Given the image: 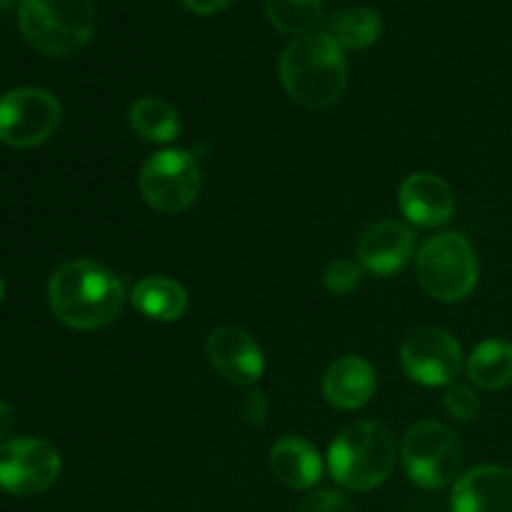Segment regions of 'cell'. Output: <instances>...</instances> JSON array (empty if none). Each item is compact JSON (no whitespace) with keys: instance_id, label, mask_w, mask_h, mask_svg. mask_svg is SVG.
<instances>
[{"instance_id":"1","label":"cell","mask_w":512,"mask_h":512,"mask_svg":"<svg viewBox=\"0 0 512 512\" xmlns=\"http://www.w3.org/2000/svg\"><path fill=\"white\" fill-rule=\"evenodd\" d=\"M55 318L73 330H100L123 313L125 288L118 275L93 260L60 265L48 283Z\"/></svg>"},{"instance_id":"2","label":"cell","mask_w":512,"mask_h":512,"mask_svg":"<svg viewBox=\"0 0 512 512\" xmlns=\"http://www.w3.org/2000/svg\"><path fill=\"white\" fill-rule=\"evenodd\" d=\"M278 75L290 100L303 108L323 110L343 98L348 63L343 48L328 33H308L283 50Z\"/></svg>"},{"instance_id":"3","label":"cell","mask_w":512,"mask_h":512,"mask_svg":"<svg viewBox=\"0 0 512 512\" xmlns=\"http://www.w3.org/2000/svg\"><path fill=\"white\" fill-rule=\"evenodd\" d=\"M395 468V440L375 420H355L335 435L328 450V470L335 483L353 493H370Z\"/></svg>"},{"instance_id":"4","label":"cell","mask_w":512,"mask_h":512,"mask_svg":"<svg viewBox=\"0 0 512 512\" xmlns=\"http://www.w3.org/2000/svg\"><path fill=\"white\" fill-rule=\"evenodd\" d=\"M18 25L40 53H78L95 33V5L93 0H20Z\"/></svg>"},{"instance_id":"5","label":"cell","mask_w":512,"mask_h":512,"mask_svg":"<svg viewBox=\"0 0 512 512\" xmlns=\"http://www.w3.org/2000/svg\"><path fill=\"white\" fill-rule=\"evenodd\" d=\"M415 275L425 293L438 303H458L475 290L480 278L478 255L458 233L428 238L415 258Z\"/></svg>"},{"instance_id":"6","label":"cell","mask_w":512,"mask_h":512,"mask_svg":"<svg viewBox=\"0 0 512 512\" xmlns=\"http://www.w3.org/2000/svg\"><path fill=\"white\" fill-rule=\"evenodd\" d=\"M400 460L415 485L435 490L458 480L463 448L448 425L435 423V420H420L405 433L403 445H400Z\"/></svg>"},{"instance_id":"7","label":"cell","mask_w":512,"mask_h":512,"mask_svg":"<svg viewBox=\"0 0 512 512\" xmlns=\"http://www.w3.org/2000/svg\"><path fill=\"white\" fill-rule=\"evenodd\" d=\"M203 173L188 150H158L143 163L138 188L145 203L163 215H178L198 200Z\"/></svg>"},{"instance_id":"8","label":"cell","mask_w":512,"mask_h":512,"mask_svg":"<svg viewBox=\"0 0 512 512\" xmlns=\"http://www.w3.org/2000/svg\"><path fill=\"white\" fill-rule=\"evenodd\" d=\"M60 100L43 88H15L0 95V140L10 148H35L58 130Z\"/></svg>"},{"instance_id":"9","label":"cell","mask_w":512,"mask_h":512,"mask_svg":"<svg viewBox=\"0 0 512 512\" xmlns=\"http://www.w3.org/2000/svg\"><path fill=\"white\" fill-rule=\"evenodd\" d=\"M63 460L58 448L40 438H15L0 445V488L30 498L58 480Z\"/></svg>"},{"instance_id":"10","label":"cell","mask_w":512,"mask_h":512,"mask_svg":"<svg viewBox=\"0 0 512 512\" xmlns=\"http://www.w3.org/2000/svg\"><path fill=\"white\" fill-rule=\"evenodd\" d=\"M400 365L413 383L448 388L463 370V348L448 330H415L400 348Z\"/></svg>"},{"instance_id":"11","label":"cell","mask_w":512,"mask_h":512,"mask_svg":"<svg viewBox=\"0 0 512 512\" xmlns=\"http://www.w3.org/2000/svg\"><path fill=\"white\" fill-rule=\"evenodd\" d=\"M208 360L228 383L253 385L265 373V355L260 345L245 330L235 325H220L208 335Z\"/></svg>"},{"instance_id":"12","label":"cell","mask_w":512,"mask_h":512,"mask_svg":"<svg viewBox=\"0 0 512 512\" xmlns=\"http://www.w3.org/2000/svg\"><path fill=\"white\" fill-rule=\"evenodd\" d=\"M398 205L420 228H440L455 213V195L448 180L435 173H413L400 183Z\"/></svg>"},{"instance_id":"13","label":"cell","mask_w":512,"mask_h":512,"mask_svg":"<svg viewBox=\"0 0 512 512\" xmlns=\"http://www.w3.org/2000/svg\"><path fill=\"white\" fill-rule=\"evenodd\" d=\"M453 512H512V470L480 465L453 483Z\"/></svg>"},{"instance_id":"14","label":"cell","mask_w":512,"mask_h":512,"mask_svg":"<svg viewBox=\"0 0 512 512\" xmlns=\"http://www.w3.org/2000/svg\"><path fill=\"white\" fill-rule=\"evenodd\" d=\"M413 230L400 220H380L370 225L358 240V263L368 273L393 275L413 258Z\"/></svg>"},{"instance_id":"15","label":"cell","mask_w":512,"mask_h":512,"mask_svg":"<svg viewBox=\"0 0 512 512\" xmlns=\"http://www.w3.org/2000/svg\"><path fill=\"white\" fill-rule=\"evenodd\" d=\"M378 388L375 368L360 355H343L323 375V395L333 408L358 410L370 403Z\"/></svg>"},{"instance_id":"16","label":"cell","mask_w":512,"mask_h":512,"mask_svg":"<svg viewBox=\"0 0 512 512\" xmlns=\"http://www.w3.org/2000/svg\"><path fill=\"white\" fill-rule=\"evenodd\" d=\"M270 468L280 483L293 490H310L323 478L318 448L300 435H285L270 448Z\"/></svg>"},{"instance_id":"17","label":"cell","mask_w":512,"mask_h":512,"mask_svg":"<svg viewBox=\"0 0 512 512\" xmlns=\"http://www.w3.org/2000/svg\"><path fill=\"white\" fill-rule=\"evenodd\" d=\"M135 310L155 323H175L188 310V293L168 275H148L130 293Z\"/></svg>"},{"instance_id":"18","label":"cell","mask_w":512,"mask_h":512,"mask_svg":"<svg viewBox=\"0 0 512 512\" xmlns=\"http://www.w3.org/2000/svg\"><path fill=\"white\" fill-rule=\"evenodd\" d=\"M130 128L138 138L148 143H170L180 135V113L175 105H170L158 95H145L130 105Z\"/></svg>"},{"instance_id":"19","label":"cell","mask_w":512,"mask_h":512,"mask_svg":"<svg viewBox=\"0 0 512 512\" xmlns=\"http://www.w3.org/2000/svg\"><path fill=\"white\" fill-rule=\"evenodd\" d=\"M468 378L480 390H503L512 383V343L508 340H485L470 353Z\"/></svg>"},{"instance_id":"20","label":"cell","mask_w":512,"mask_h":512,"mask_svg":"<svg viewBox=\"0 0 512 512\" xmlns=\"http://www.w3.org/2000/svg\"><path fill=\"white\" fill-rule=\"evenodd\" d=\"M383 33V18L373 8H350L333 20L330 38L348 50H365L378 43Z\"/></svg>"},{"instance_id":"21","label":"cell","mask_w":512,"mask_h":512,"mask_svg":"<svg viewBox=\"0 0 512 512\" xmlns=\"http://www.w3.org/2000/svg\"><path fill=\"white\" fill-rule=\"evenodd\" d=\"M265 15L280 33L308 35L323 15V0H265Z\"/></svg>"},{"instance_id":"22","label":"cell","mask_w":512,"mask_h":512,"mask_svg":"<svg viewBox=\"0 0 512 512\" xmlns=\"http://www.w3.org/2000/svg\"><path fill=\"white\" fill-rule=\"evenodd\" d=\"M360 275H363V265H360L358 260L338 258L325 268L323 285L333 295H348L358 288Z\"/></svg>"},{"instance_id":"23","label":"cell","mask_w":512,"mask_h":512,"mask_svg":"<svg viewBox=\"0 0 512 512\" xmlns=\"http://www.w3.org/2000/svg\"><path fill=\"white\" fill-rule=\"evenodd\" d=\"M445 410H448L455 420H463V423L478 418L480 413L478 393H475L473 388H468V385H458V383L448 385V390H445Z\"/></svg>"},{"instance_id":"24","label":"cell","mask_w":512,"mask_h":512,"mask_svg":"<svg viewBox=\"0 0 512 512\" xmlns=\"http://www.w3.org/2000/svg\"><path fill=\"white\" fill-rule=\"evenodd\" d=\"M295 512H355L353 503L338 490H313Z\"/></svg>"},{"instance_id":"25","label":"cell","mask_w":512,"mask_h":512,"mask_svg":"<svg viewBox=\"0 0 512 512\" xmlns=\"http://www.w3.org/2000/svg\"><path fill=\"white\" fill-rule=\"evenodd\" d=\"M268 413V398H265V393L260 388H250L248 393H245V398L240 400V415H243L245 423L253 425V428H263V425L268 423Z\"/></svg>"},{"instance_id":"26","label":"cell","mask_w":512,"mask_h":512,"mask_svg":"<svg viewBox=\"0 0 512 512\" xmlns=\"http://www.w3.org/2000/svg\"><path fill=\"white\" fill-rule=\"evenodd\" d=\"M190 13L198 15H215L220 10H225L228 5H233V0H180Z\"/></svg>"},{"instance_id":"27","label":"cell","mask_w":512,"mask_h":512,"mask_svg":"<svg viewBox=\"0 0 512 512\" xmlns=\"http://www.w3.org/2000/svg\"><path fill=\"white\" fill-rule=\"evenodd\" d=\"M10 430H13V408L0 400V445H3V440L8 438Z\"/></svg>"},{"instance_id":"28","label":"cell","mask_w":512,"mask_h":512,"mask_svg":"<svg viewBox=\"0 0 512 512\" xmlns=\"http://www.w3.org/2000/svg\"><path fill=\"white\" fill-rule=\"evenodd\" d=\"M15 5H18V0H0V13H8Z\"/></svg>"},{"instance_id":"29","label":"cell","mask_w":512,"mask_h":512,"mask_svg":"<svg viewBox=\"0 0 512 512\" xmlns=\"http://www.w3.org/2000/svg\"><path fill=\"white\" fill-rule=\"evenodd\" d=\"M3 295H5V285H3V278H0V303H3Z\"/></svg>"}]
</instances>
